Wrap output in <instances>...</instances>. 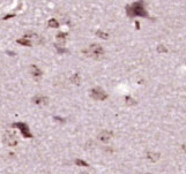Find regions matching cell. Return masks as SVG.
<instances>
[{"label":"cell","instance_id":"obj_5","mask_svg":"<svg viewBox=\"0 0 186 174\" xmlns=\"http://www.w3.org/2000/svg\"><path fill=\"white\" fill-rule=\"evenodd\" d=\"M4 142H5L7 145L15 146L16 144H18V138H16L14 133L7 132L5 135H4Z\"/></svg>","mask_w":186,"mask_h":174},{"label":"cell","instance_id":"obj_9","mask_svg":"<svg viewBox=\"0 0 186 174\" xmlns=\"http://www.w3.org/2000/svg\"><path fill=\"white\" fill-rule=\"evenodd\" d=\"M33 102L37 105H44V104L48 103V98L43 95H36L33 98Z\"/></svg>","mask_w":186,"mask_h":174},{"label":"cell","instance_id":"obj_7","mask_svg":"<svg viewBox=\"0 0 186 174\" xmlns=\"http://www.w3.org/2000/svg\"><path fill=\"white\" fill-rule=\"evenodd\" d=\"M98 138L102 142H109L112 138V133L109 132V130H102L98 135Z\"/></svg>","mask_w":186,"mask_h":174},{"label":"cell","instance_id":"obj_4","mask_svg":"<svg viewBox=\"0 0 186 174\" xmlns=\"http://www.w3.org/2000/svg\"><path fill=\"white\" fill-rule=\"evenodd\" d=\"M13 127L18 128L20 132H21V134H22V135H23L26 138H31V137H33V134H31V132H30V129H29V126L27 125V123H24V122H15V123H13Z\"/></svg>","mask_w":186,"mask_h":174},{"label":"cell","instance_id":"obj_1","mask_svg":"<svg viewBox=\"0 0 186 174\" xmlns=\"http://www.w3.org/2000/svg\"><path fill=\"white\" fill-rule=\"evenodd\" d=\"M126 14L129 15V17H144L148 15L142 0L135 1L132 5L127 6L126 7Z\"/></svg>","mask_w":186,"mask_h":174},{"label":"cell","instance_id":"obj_3","mask_svg":"<svg viewBox=\"0 0 186 174\" xmlns=\"http://www.w3.org/2000/svg\"><path fill=\"white\" fill-rule=\"evenodd\" d=\"M90 97L95 100H105L108 98V94L102 88L96 87V88L90 90Z\"/></svg>","mask_w":186,"mask_h":174},{"label":"cell","instance_id":"obj_8","mask_svg":"<svg viewBox=\"0 0 186 174\" xmlns=\"http://www.w3.org/2000/svg\"><path fill=\"white\" fill-rule=\"evenodd\" d=\"M16 42H18V44L22 45V46H26V47H31L34 45L33 42H31V41H30V39H29V38L27 37L26 35H24L23 37L19 38V39H18Z\"/></svg>","mask_w":186,"mask_h":174},{"label":"cell","instance_id":"obj_6","mask_svg":"<svg viewBox=\"0 0 186 174\" xmlns=\"http://www.w3.org/2000/svg\"><path fill=\"white\" fill-rule=\"evenodd\" d=\"M30 74H31V76H33L34 79H39L41 76L43 75V72H42V69L39 68L37 65H34V64H31L30 65Z\"/></svg>","mask_w":186,"mask_h":174},{"label":"cell","instance_id":"obj_15","mask_svg":"<svg viewBox=\"0 0 186 174\" xmlns=\"http://www.w3.org/2000/svg\"><path fill=\"white\" fill-rule=\"evenodd\" d=\"M148 159H150L152 161H156V160L158 159V157H160V155L158 153H154V152H148Z\"/></svg>","mask_w":186,"mask_h":174},{"label":"cell","instance_id":"obj_13","mask_svg":"<svg viewBox=\"0 0 186 174\" xmlns=\"http://www.w3.org/2000/svg\"><path fill=\"white\" fill-rule=\"evenodd\" d=\"M54 48L57 50L58 54H65V53H68V50H67L65 46H61V45H54Z\"/></svg>","mask_w":186,"mask_h":174},{"label":"cell","instance_id":"obj_16","mask_svg":"<svg viewBox=\"0 0 186 174\" xmlns=\"http://www.w3.org/2000/svg\"><path fill=\"white\" fill-rule=\"evenodd\" d=\"M125 100H126V104H127V105H129V106H131V105H135V104H137V100H135V99H133L132 98V97H126V98H125Z\"/></svg>","mask_w":186,"mask_h":174},{"label":"cell","instance_id":"obj_18","mask_svg":"<svg viewBox=\"0 0 186 174\" xmlns=\"http://www.w3.org/2000/svg\"><path fill=\"white\" fill-rule=\"evenodd\" d=\"M77 164L80 165V166H88V165H87V163H85L83 160H80V159L77 160Z\"/></svg>","mask_w":186,"mask_h":174},{"label":"cell","instance_id":"obj_12","mask_svg":"<svg viewBox=\"0 0 186 174\" xmlns=\"http://www.w3.org/2000/svg\"><path fill=\"white\" fill-rule=\"evenodd\" d=\"M71 82L72 83H74L75 85H79L80 84V82H81V76L79 73H75V74H73L71 77Z\"/></svg>","mask_w":186,"mask_h":174},{"label":"cell","instance_id":"obj_14","mask_svg":"<svg viewBox=\"0 0 186 174\" xmlns=\"http://www.w3.org/2000/svg\"><path fill=\"white\" fill-rule=\"evenodd\" d=\"M96 36L102 38V39H108V38L110 37L109 33H106V31H103V30H97V31H96Z\"/></svg>","mask_w":186,"mask_h":174},{"label":"cell","instance_id":"obj_11","mask_svg":"<svg viewBox=\"0 0 186 174\" xmlns=\"http://www.w3.org/2000/svg\"><path fill=\"white\" fill-rule=\"evenodd\" d=\"M48 27L51 29H58L60 27V23H59V21L57 19H50L48 21Z\"/></svg>","mask_w":186,"mask_h":174},{"label":"cell","instance_id":"obj_2","mask_svg":"<svg viewBox=\"0 0 186 174\" xmlns=\"http://www.w3.org/2000/svg\"><path fill=\"white\" fill-rule=\"evenodd\" d=\"M82 53L85 54L88 58H91V59H95V60H100L102 59L105 54V51L103 46H101L100 44H91L89 46L87 47L86 50H83Z\"/></svg>","mask_w":186,"mask_h":174},{"label":"cell","instance_id":"obj_17","mask_svg":"<svg viewBox=\"0 0 186 174\" xmlns=\"http://www.w3.org/2000/svg\"><path fill=\"white\" fill-rule=\"evenodd\" d=\"M15 16H16V14H15V13H10V14L5 15L2 20H10V19H12V17H15Z\"/></svg>","mask_w":186,"mask_h":174},{"label":"cell","instance_id":"obj_10","mask_svg":"<svg viewBox=\"0 0 186 174\" xmlns=\"http://www.w3.org/2000/svg\"><path fill=\"white\" fill-rule=\"evenodd\" d=\"M56 39H57V45H61V46H64L65 43H66V39H67V33H62V31L61 33H58Z\"/></svg>","mask_w":186,"mask_h":174}]
</instances>
